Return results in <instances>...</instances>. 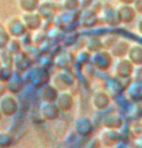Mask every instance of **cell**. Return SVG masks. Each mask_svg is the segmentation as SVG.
Returning <instances> with one entry per match:
<instances>
[{"label":"cell","instance_id":"1","mask_svg":"<svg viewBox=\"0 0 142 148\" xmlns=\"http://www.w3.org/2000/svg\"><path fill=\"white\" fill-rule=\"evenodd\" d=\"M93 56L91 57V62H93L94 66L100 70L108 69L112 64V56L107 50H99L97 52L93 53Z\"/></svg>","mask_w":142,"mask_h":148},{"label":"cell","instance_id":"2","mask_svg":"<svg viewBox=\"0 0 142 148\" xmlns=\"http://www.w3.org/2000/svg\"><path fill=\"white\" fill-rule=\"evenodd\" d=\"M52 86L57 91H65L73 84V76L68 70H60L53 77Z\"/></svg>","mask_w":142,"mask_h":148},{"label":"cell","instance_id":"3","mask_svg":"<svg viewBox=\"0 0 142 148\" xmlns=\"http://www.w3.org/2000/svg\"><path fill=\"white\" fill-rule=\"evenodd\" d=\"M113 70L118 77L127 78L133 72V64L130 60L126 58H120L115 62L113 65Z\"/></svg>","mask_w":142,"mask_h":148},{"label":"cell","instance_id":"4","mask_svg":"<svg viewBox=\"0 0 142 148\" xmlns=\"http://www.w3.org/2000/svg\"><path fill=\"white\" fill-rule=\"evenodd\" d=\"M120 22L123 23H128L135 18L136 12L132 5L130 4H119L116 7Z\"/></svg>","mask_w":142,"mask_h":148},{"label":"cell","instance_id":"5","mask_svg":"<svg viewBox=\"0 0 142 148\" xmlns=\"http://www.w3.org/2000/svg\"><path fill=\"white\" fill-rule=\"evenodd\" d=\"M128 48H130V44L124 39L118 38V40L112 45V47L108 50L110 55L113 58L120 59V58H125L128 54Z\"/></svg>","mask_w":142,"mask_h":148},{"label":"cell","instance_id":"6","mask_svg":"<svg viewBox=\"0 0 142 148\" xmlns=\"http://www.w3.org/2000/svg\"><path fill=\"white\" fill-rule=\"evenodd\" d=\"M78 20L80 21V25L84 27H91L96 25L98 16H97V13L88 8V9L83 10V12H81Z\"/></svg>","mask_w":142,"mask_h":148},{"label":"cell","instance_id":"7","mask_svg":"<svg viewBox=\"0 0 142 148\" xmlns=\"http://www.w3.org/2000/svg\"><path fill=\"white\" fill-rule=\"evenodd\" d=\"M101 14L100 17L102 18V21L108 25L110 26H116L119 23H121L119 16H118L116 8H111V7H107L101 10Z\"/></svg>","mask_w":142,"mask_h":148},{"label":"cell","instance_id":"8","mask_svg":"<svg viewBox=\"0 0 142 148\" xmlns=\"http://www.w3.org/2000/svg\"><path fill=\"white\" fill-rule=\"evenodd\" d=\"M54 62L57 63L60 70H68L74 62V57L69 52H61L57 55Z\"/></svg>","mask_w":142,"mask_h":148},{"label":"cell","instance_id":"9","mask_svg":"<svg viewBox=\"0 0 142 148\" xmlns=\"http://www.w3.org/2000/svg\"><path fill=\"white\" fill-rule=\"evenodd\" d=\"M59 109L57 105L53 101H45L41 104V115L47 120H55L57 118Z\"/></svg>","mask_w":142,"mask_h":148},{"label":"cell","instance_id":"10","mask_svg":"<svg viewBox=\"0 0 142 148\" xmlns=\"http://www.w3.org/2000/svg\"><path fill=\"white\" fill-rule=\"evenodd\" d=\"M55 101H56V104L57 105L59 110L68 111L71 109L73 105V97L68 92L61 91L59 94H57V97Z\"/></svg>","mask_w":142,"mask_h":148},{"label":"cell","instance_id":"11","mask_svg":"<svg viewBox=\"0 0 142 148\" xmlns=\"http://www.w3.org/2000/svg\"><path fill=\"white\" fill-rule=\"evenodd\" d=\"M91 102L94 108L98 110H102L104 108H106L110 103V99L109 96L103 91H97L94 92L91 99Z\"/></svg>","mask_w":142,"mask_h":148},{"label":"cell","instance_id":"12","mask_svg":"<svg viewBox=\"0 0 142 148\" xmlns=\"http://www.w3.org/2000/svg\"><path fill=\"white\" fill-rule=\"evenodd\" d=\"M128 60H130L132 64L142 65V45L133 44L130 46L127 54Z\"/></svg>","mask_w":142,"mask_h":148},{"label":"cell","instance_id":"13","mask_svg":"<svg viewBox=\"0 0 142 148\" xmlns=\"http://www.w3.org/2000/svg\"><path fill=\"white\" fill-rule=\"evenodd\" d=\"M100 138L102 142L107 145V146H112L117 142L118 140V134L114 129H108L107 128L105 131H103L100 134Z\"/></svg>","mask_w":142,"mask_h":148},{"label":"cell","instance_id":"14","mask_svg":"<svg viewBox=\"0 0 142 148\" xmlns=\"http://www.w3.org/2000/svg\"><path fill=\"white\" fill-rule=\"evenodd\" d=\"M86 49L87 52L89 53H94L101 50L102 49L101 38L96 36H91L90 38H88V40L86 42Z\"/></svg>","mask_w":142,"mask_h":148},{"label":"cell","instance_id":"15","mask_svg":"<svg viewBox=\"0 0 142 148\" xmlns=\"http://www.w3.org/2000/svg\"><path fill=\"white\" fill-rule=\"evenodd\" d=\"M91 128H93L91 127V123L87 118L79 119L77 123H76V131L80 134H83V136L90 134L91 132Z\"/></svg>","mask_w":142,"mask_h":148},{"label":"cell","instance_id":"16","mask_svg":"<svg viewBox=\"0 0 142 148\" xmlns=\"http://www.w3.org/2000/svg\"><path fill=\"white\" fill-rule=\"evenodd\" d=\"M103 123H105V126L108 129L116 130L122 125V119L116 114H109L105 117Z\"/></svg>","mask_w":142,"mask_h":148},{"label":"cell","instance_id":"17","mask_svg":"<svg viewBox=\"0 0 142 148\" xmlns=\"http://www.w3.org/2000/svg\"><path fill=\"white\" fill-rule=\"evenodd\" d=\"M61 5L66 11H76L80 7V0H61Z\"/></svg>","mask_w":142,"mask_h":148},{"label":"cell","instance_id":"18","mask_svg":"<svg viewBox=\"0 0 142 148\" xmlns=\"http://www.w3.org/2000/svg\"><path fill=\"white\" fill-rule=\"evenodd\" d=\"M117 40H118V37L117 36H112L111 34L104 36L103 38H101L102 48L108 51V50L112 47V45L114 44Z\"/></svg>","mask_w":142,"mask_h":148},{"label":"cell","instance_id":"19","mask_svg":"<svg viewBox=\"0 0 142 148\" xmlns=\"http://www.w3.org/2000/svg\"><path fill=\"white\" fill-rule=\"evenodd\" d=\"M43 16L45 15V13H50L49 16L52 17L53 15H55L57 13V5L55 2H50V1H46L44 2L43 4Z\"/></svg>","mask_w":142,"mask_h":148},{"label":"cell","instance_id":"20","mask_svg":"<svg viewBox=\"0 0 142 148\" xmlns=\"http://www.w3.org/2000/svg\"><path fill=\"white\" fill-rule=\"evenodd\" d=\"M132 6L134 8L135 12L142 15V0H133Z\"/></svg>","mask_w":142,"mask_h":148},{"label":"cell","instance_id":"21","mask_svg":"<svg viewBox=\"0 0 142 148\" xmlns=\"http://www.w3.org/2000/svg\"><path fill=\"white\" fill-rule=\"evenodd\" d=\"M91 2H93V0H80V7L83 10L88 9V8H90Z\"/></svg>","mask_w":142,"mask_h":148},{"label":"cell","instance_id":"22","mask_svg":"<svg viewBox=\"0 0 142 148\" xmlns=\"http://www.w3.org/2000/svg\"><path fill=\"white\" fill-rule=\"evenodd\" d=\"M135 27H136V30H137V32L142 35V16H141L140 18H138L137 20H136Z\"/></svg>","mask_w":142,"mask_h":148},{"label":"cell","instance_id":"23","mask_svg":"<svg viewBox=\"0 0 142 148\" xmlns=\"http://www.w3.org/2000/svg\"><path fill=\"white\" fill-rule=\"evenodd\" d=\"M121 4H130V5H132L133 3V0H118Z\"/></svg>","mask_w":142,"mask_h":148},{"label":"cell","instance_id":"24","mask_svg":"<svg viewBox=\"0 0 142 148\" xmlns=\"http://www.w3.org/2000/svg\"><path fill=\"white\" fill-rule=\"evenodd\" d=\"M54 1H56V0H54Z\"/></svg>","mask_w":142,"mask_h":148},{"label":"cell","instance_id":"25","mask_svg":"<svg viewBox=\"0 0 142 148\" xmlns=\"http://www.w3.org/2000/svg\"><path fill=\"white\" fill-rule=\"evenodd\" d=\"M99 1H100V0H99Z\"/></svg>","mask_w":142,"mask_h":148}]
</instances>
